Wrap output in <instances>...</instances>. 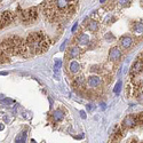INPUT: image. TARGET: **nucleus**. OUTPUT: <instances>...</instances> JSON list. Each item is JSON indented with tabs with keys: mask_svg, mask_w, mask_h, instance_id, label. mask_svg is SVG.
I'll use <instances>...</instances> for the list:
<instances>
[{
	"mask_svg": "<svg viewBox=\"0 0 143 143\" xmlns=\"http://www.w3.org/2000/svg\"><path fill=\"white\" fill-rule=\"evenodd\" d=\"M79 70H80L79 63H78L77 61H72V62L70 63V71H71L72 73H77Z\"/></svg>",
	"mask_w": 143,
	"mask_h": 143,
	"instance_id": "14",
	"label": "nucleus"
},
{
	"mask_svg": "<svg viewBox=\"0 0 143 143\" xmlns=\"http://www.w3.org/2000/svg\"><path fill=\"white\" fill-rule=\"evenodd\" d=\"M2 129H4V125L0 124V130H2Z\"/></svg>",
	"mask_w": 143,
	"mask_h": 143,
	"instance_id": "31",
	"label": "nucleus"
},
{
	"mask_svg": "<svg viewBox=\"0 0 143 143\" xmlns=\"http://www.w3.org/2000/svg\"><path fill=\"white\" fill-rule=\"evenodd\" d=\"M75 139L76 140H81V139H84V135H80V136H75Z\"/></svg>",
	"mask_w": 143,
	"mask_h": 143,
	"instance_id": "30",
	"label": "nucleus"
},
{
	"mask_svg": "<svg viewBox=\"0 0 143 143\" xmlns=\"http://www.w3.org/2000/svg\"><path fill=\"white\" fill-rule=\"evenodd\" d=\"M77 28H78V23H76L75 25H73V28H72V30H71V31H72L73 33H75V32H76V30H77Z\"/></svg>",
	"mask_w": 143,
	"mask_h": 143,
	"instance_id": "28",
	"label": "nucleus"
},
{
	"mask_svg": "<svg viewBox=\"0 0 143 143\" xmlns=\"http://www.w3.org/2000/svg\"><path fill=\"white\" fill-rule=\"evenodd\" d=\"M111 143H112V142H111Z\"/></svg>",
	"mask_w": 143,
	"mask_h": 143,
	"instance_id": "35",
	"label": "nucleus"
},
{
	"mask_svg": "<svg viewBox=\"0 0 143 143\" xmlns=\"http://www.w3.org/2000/svg\"><path fill=\"white\" fill-rule=\"evenodd\" d=\"M66 43H68V41H64V43H63V45L61 46V50H63V49H64V47H65V45H66Z\"/></svg>",
	"mask_w": 143,
	"mask_h": 143,
	"instance_id": "29",
	"label": "nucleus"
},
{
	"mask_svg": "<svg viewBox=\"0 0 143 143\" xmlns=\"http://www.w3.org/2000/svg\"><path fill=\"white\" fill-rule=\"evenodd\" d=\"M9 61V57L1 48H0V64H5Z\"/></svg>",
	"mask_w": 143,
	"mask_h": 143,
	"instance_id": "18",
	"label": "nucleus"
},
{
	"mask_svg": "<svg viewBox=\"0 0 143 143\" xmlns=\"http://www.w3.org/2000/svg\"><path fill=\"white\" fill-rule=\"evenodd\" d=\"M120 57H121V52H120V49L118 47H113L110 49L109 52V61H111V62H117V61L120 60Z\"/></svg>",
	"mask_w": 143,
	"mask_h": 143,
	"instance_id": "8",
	"label": "nucleus"
},
{
	"mask_svg": "<svg viewBox=\"0 0 143 143\" xmlns=\"http://www.w3.org/2000/svg\"><path fill=\"white\" fill-rule=\"evenodd\" d=\"M79 0H45L44 14L50 22H62L76 13Z\"/></svg>",
	"mask_w": 143,
	"mask_h": 143,
	"instance_id": "1",
	"label": "nucleus"
},
{
	"mask_svg": "<svg viewBox=\"0 0 143 143\" xmlns=\"http://www.w3.org/2000/svg\"><path fill=\"white\" fill-rule=\"evenodd\" d=\"M31 143H37V142L34 141V140H31Z\"/></svg>",
	"mask_w": 143,
	"mask_h": 143,
	"instance_id": "33",
	"label": "nucleus"
},
{
	"mask_svg": "<svg viewBox=\"0 0 143 143\" xmlns=\"http://www.w3.org/2000/svg\"><path fill=\"white\" fill-rule=\"evenodd\" d=\"M133 31L136 34H143V23H140V22L135 23L133 26Z\"/></svg>",
	"mask_w": 143,
	"mask_h": 143,
	"instance_id": "13",
	"label": "nucleus"
},
{
	"mask_svg": "<svg viewBox=\"0 0 143 143\" xmlns=\"http://www.w3.org/2000/svg\"><path fill=\"white\" fill-rule=\"evenodd\" d=\"M143 70V60H136L134 62V64L132 65V68H130V75L132 76H136L139 75V73H141Z\"/></svg>",
	"mask_w": 143,
	"mask_h": 143,
	"instance_id": "6",
	"label": "nucleus"
},
{
	"mask_svg": "<svg viewBox=\"0 0 143 143\" xmlns=\"http://www.w3.org/2000/svg\"><path fill=\"white\" fill-rule=\"evenodd\" d=\"M0 103H2V104H6V105H12L14 103V101L12 100V98H4V100H0Z\"/></svg>",
	"mask_w": 143,
	"mask_h": 143,
	"instance_id": "22",
	"label": "nucleus"
},
{
	"mask_svg": "<svg viewBox=\"0 0 143 143\" xmlns=\"http://www.w3.org/2000/svg\"><path fill=\"white\" fill-rule=\"evenodd\" d=\"M13 19H14V15L12 12L6 11V12L0 13V29H2L4 26L11 24L13 22Z\"/></svg>",
	"mask_w": 143,
	"mask_h": 143,
	"instance_id": "5",
	"label": "nucleus"
},
{
	"mask_svg": "<svg viewBox=\"0 0 143 143\" xmlns=\"http://www.w3.org/2000/svg\"><path fill=\"white\" fill-rule=\"evenodd\" d=\"M105 39H107V40H113V36L111 33H107L105 34Z\"/></svg>",
	"mask_w": 143,
	"mask_h": 143,
	"instance_id": "25",
	"label": "nucleus"
},
{
	"mask_svg": "<svg viewBox=\"0 0 143 143\" xmlns=\"http://www.w3.org/2000/svg\"><path fill=\"white\" fill-rule=\"evenodd\" d=\"M75 86L77 88H84L85 87V80L83 77H77L75 79Z\"/></svg>",
	"mask_w": 143,
	"mask_h": 143,
	"instance_id": "16",
	"label": "nucleus"
},
{
	"mask_svg": "<svg viewBox=\"0 0 143 143\" xmlns=\"http://www.w3.org/2000/svg\"><path fill=\"white\" fill-rule=\"evenodd\" d=\"M101 84H102V80L97 76H92L88 78V86H90V87H98Z\"/></svg>",
	"mask_w": 143,
	"mask_h": 143,
	"instance_id": "10",
	"label": "nucleus"
},
{
	"mask_svg": "<svg viewBox=\"0 0 143 143\" xmlns=\"http://www.w3.org/2000/svg\"><path fill=\"white\" fill-rule=\"evenodd\" d=\"M120 90H121V80H118L117 84H116V86H115L113 92H115L116 95H119L120 94Z\"/></svg>",
	"mask_w": 143,
	"mask_h": 143,
	"instance_id": "20",
	"label": "nucleus"
},
{
	"mask_svg": "<svg viewBox=\"0 0 143 143\" xmlns=\"http://www.w3.org/2000/svg\"><path fill=\"white\" fill-rule=\"evenodd\" d=\"M118 4L119 6H127L129 4V0H118Z\"/></svg>",
	"mask_w": 143,
	"mask_h": 143,
	"instance_id": "24",
	"label": "nucleus"
},
{
	"mask_svg": "<svg viewBox=\"0 0 143 143\" xmlns=\"http://www.w3.org/2000/svg\"><path fill=\"white\" fill-rule=\"evenodd\" d=\"M63 116H64L63 111H61V110H55V111L53 112V119L55 120V121H61V120L63 119Z\"/></svg>",
	"mask_w": 143,
	"mask_h": 143,
	"instance_id": "12",
	"label": "nucleus"
},
{
	"mask_svg": "<svg viewBox=\"0 0 143 143\" xmlns=\"http://www.w3.org/2000/svg\"><path fill=\"white\" fill-rule=\"evenodd\" d=\"M26 140V133H21L19 135H17L15 139V143H25Z\"/></svg>",
	"mask_w": 143,
	"mask_h": 143,
	"instance_id": "19",
	"label": "nucleus"
},
{
	"mask_svg": "<svg viewBox=\"0 0 143 143\" xmlns=\"http://www.w3.org/2000/svg\"><path fill=\"white\" fill-rule=\"evenodd\" d=\"M119 45L121 46V48L128 49V48L130 47V46L133 45V39L130 38L129 36H124V37H121V38H120Z\"/></svg>",
	"mask_w": 143,
	"mask_h": 143,
	"instance_id": "9",
	"label": "nucleus"
},
{
	"mask_svg": "<svg viewBox=\"0 0 143 143\" xmlns=\"http://www.w3.org/2000/svg\"><path fill=\"white\" fill-rule=\"evenodd\" d=\"M19 17H21V21L23 22L24 24H31V23H33L37 19V17H38V11H37V8L25 9V11H23L19 14Z\"/></svg>",
	"mask_w": 143,
	"mask_h": 143,
	"instance_id": "4",
	"label": "nucleus"
},
{
	"mask_svg": "<svg viewBox=\"0 0 143 143\" xmlns=\"http://www.w3.org/2000/svg\"><path fill=\"white\" fill-rule=\"evenodd\" d=\"M86 108H87L88 111H92V110L94 109V105H93V104H87V105H86Z\"/></svg>",
	"mask_w": 143,
	"mask_h": 143,
	"instance_id": "26",
	"label": "nucleus"
},
{
	"mask_svg": "<svg viewBox=\"0 0 143 143\" xmlns=\"http://www.w3.org/2000/svg\"><path fill=\"white\" fill-rule=\"evenodd\" d=\"M101 105H102V109L104 110V109H105V104H104V103H102V104H101Z\"/></svg>",
	"mask_w": 143,
	"mask_h": 143,
	"instance_id": "32",
	"label": "nucleus"
},
{
	"mask_svg": "<svg viewBox=\"0 0 143 143\" xmlns=\"http://www.w3.org/2000/svg\"><path fill=\"white\" fill-rule=\"evenodd\" d=\"M88 30L92 31V32H95L98 30V23L97 21H89V23H88Z\"/></svg>",
	"mask_w": 143,
	"mask_h": 143,
	"instance_id": "15",
	"label": "nucleus"
},
{
	"mask_svg": "<svg viewBox=\"0 0 143 143\" xmlns=\"http://www.w3.org/2000/svg\"><path fill=\"white\" fill-rule=\"evenodd\" d=\"M77 41H78V44H80V45L85 46V45H87V44L89 43V38H88V36H87V34H85V33H81L80 36L78 37Z\"/></svg>",
	"mask_w": 143,
	"mask_h": 143,
	"instance_id": "11",
	"label": "nucleus"
},
{
	"mask_svg": "<svg viewBox=\"0 0 143 143\" xmlns=\"http://www.w3.org/2000/svg\"><path fill=\"white\" fill-rule=\"evenodd\" d=\"M100 1H101V2H104V1H105V0H100Z\"/></svg>",
	"mask_w": 143,
	"mask_h": 143,
	"instance_id": "34",
	"label": "nucleus"
},
{
	"mask_svg": "<svg viewBox=\"0 0 143 143\" xmlns=\"http://www.w3.org/2000/svg\"><path fill=\"white\" fill-rule=\"evenodd\" d=\"M80 117L83 118V119H85L86 118V112L85 111H80Z\"/></svg>",
	"mask_w": 143,
	"mask_h": 143,
	"instance_id": "27",
	"label": "nucleus"
},
{
	"mask_svg": "<svg viewBox=\"0 0 143 143\" xmlns=\"http://www.w3.org/2000/svg\"><path fill=\"white\" fill-rule=\"evenodd\" d=\"M137 125V120H136V116H127L124 120H122V127L125 128H130V127H134Z\"/></svg>",
	"mask_w": 143,
	"mask_h": 143,
	"instance_id": "7",
	"label": "nucleus"
},
{
	"mask_svg": "<svg viewBox=\"0 0 143 143\" xmlns=\"http://www.w3.org/2000/svg\"><path fill=\"white\" fill-rule=\"evenodd\" d=\"M61 66H62V61H61V60H55V64H54V71H55L56 73L58 72V70L61 69Z\"/></svg>",
	"mask_w": 143,
	"mask_h": 143,
	"instance_id": "21",
	"label": "nucleus"
},
{
	"mask_svg": "<svg viewBox=\"0 0 143 143\" xmlns=\"http://www.w3.org/2000/svg\"><path fill=\"white\" fill-rule=\"evenodd\" d=\"M79 54H80L79 47H72V48L70 49V52H69V57L73 58V57H76V56H78Z\"/></svg>",
	"mask_w": 143,
	"mask_h": 143,
	"instance_id": "17",
	"label": "nucleus"
},
{
	"mask_svg": "<svg viewBox=\"0 0 143 143\" xmlns=\"http://www.w3.org/2000/svg\"><path fill=\"white\" fill-rule=\"evenodd\" d=\"M0 48L11 56H28L29 48L26 46V41H24V39H22L18 36H9L6 37L5 39L1 40L0 44Z\"/></svg>",
	"mask_w": 143,
	"mask_h": 143,
	"instance_id": "2",
	"label": "nucleus"
},
{
	"mask_svg": "<svg viewBox=\"0 0 143 143\" xmlns=\"http://www.w3.org/2000/svg\"><path fill=\"white\" fill-rule=\"evenodd\" d=\"M136 120H137V125H143V112L139 113L136 116Z\"/></svg>",
	"mask_w": 143,
	"mask_h": 143,
	"instance_id": "23",
	"label": "nucleus"
},
{
	"mask_svg": "<svg viewBox=\"0 0 143 143\" xmlns=\"http://www.w3.org/2000/svg\"><path fill=\"white\" fill-rule=\"evenodd\" d=\"M26 46L31 54H41L48 49L50 41L44 32H33L26 38Z\"/></svg>",
	"mask_w": 143,
	"mask_h": 143,
	"instance_id": "3",
	"label": "nucleus"
}]
</instances>
